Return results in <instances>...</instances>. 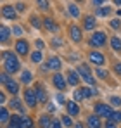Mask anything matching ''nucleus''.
Instances as JSON below:
<instances>
[{"label": "nucleus", "instance_id": "nucleus-1", "mask_svg": "<svg viewBox=\"0 0 121 128\" xmlns=\"http://www.w3.org/2000/svg\"><path fill=\"white\" fill-rule=\"evenodd\" d=\"M2 59H4V68L7 73H16L19 69V61L12 52H2Z\"/></svg>", "mask_w": 121, "mask_h": 128}, {"label": "nucleus", "instance_id": "nucleus-2", "mask_svg": "<svg viewBox=\"0 0 121 128\" xmlns=\"http://www.w3.org/2000/svg\"><path fill=\"white\" fill-rule=\"evenodd\" d=\"M78 74H81V78H83L88 85H94V83H95V80H94V76H92V73H90V69H88L86 64H80V66H78Z\"/></svg>", "mask_w": 121, "mask_h": 128}, {"label": "nucleus", "instance_id": "nucleus-3", "mask_svg": "<svg viewBox=\"0 0 121 128\" xmlns=\"http://www.w3.org/2000/svg\"><path fill=\"white\" fill-rule=\"evenodd\" d=\"M24 100H26V104L30 107H35L36 106V92L33 90V88H26V92H24Z\"/></svg>", "mask_w": 121, "mask_h": 128}, {"label": "nucleus", "instance_id": "nucleus-4", "mask_svg": "<svg viewBox=\"0 0 121 128\" xmlns=\"http://www.w3.org/2000/svg\"><path fill=\"white\" fill-rule=\"evenodd\" d=\"M106 43V33H102V31H95L94 35H92V45H95V47H102Z\"/></svg>", "mask_w": 121, "mask_h": 128}, {"label": "nucleus", "instance_id": "nucleus-5", "mask_svg": "<svg viewBox=\"0 0 121 128\" xmlns=\"http://www.w3.org/2000/svg\"><path fill=\"white\" fill-rule=\"evenodd\" d=\"M95 114H99V116H107V120H109V116L112 114V111H111V107H107L106 104H97V106H95Z\"/></svg>", "mask_w": 121, "mask_h": 128}, {"label": "nucleus", "instance_id": "nucleus-6", "mask_svg": "<svg viewBox=\"0 0 121 128\" xmlns=\"http://www.w3.org/2000/svg\"><path fill=\"white\" fill-rule=\"evenodd\" d=\"M2 16H4L5 19H14V18H16V9H14L12 5H4V7H2Z\"/></svg>", "mask_w": 121, "mask_h": 128}, {"label": "nucleus", "instance_id": "nucleus-7", "mask_svg": "<svg viewBox=\"0 0 121 128\" xmlns=\"http://www.w3.org/2000/svg\"><path fill=\"white\" fill-rule=\"evenodd\" d=\"M28 48L30 47H28V42L26 40H19V42L16 43V50H18L19 56H26L28 54Z\"/></svg>", "mask_w": 121, "mask_h": 128}, {"label": "nucleus", "instance_id": "nucleus-8", "mask_svg": "<svg viewBox=\"0 0 121 128\" xmlns=\"http://www.w3.org/2000/svg\"><path fill=\"white\" fill-rule=\"evenodd\" d=\"M54 85L57 86L59 90H64V88H66V80H64V76H62V74H59V73H57V74H54Z\"/></svg>", "mask_w": 121, "mask_h": 128}, {"label": "nucleus", "instance_id": "nucleus-9", "mask_svg": "<svg viewBox=\"0 0 121 128\" xmlns=\"http://www.w3.org/2000/svg\"><path fill=\"white\" fill-rule=\"evenodd\" d=\"M21 123H22V118L18 116V114H12L10 116V121H9V128H22Z\"/></svg>", "mask_w": 121, "mask_h": 128}, {"label": "nucleus", "instance_id": "nucleus-10", "mask_svg": "<svg viewBox=\"0 0 121 128\" xmlns=\"http://www.w3.org/2000/svg\"><path fill=\"white\" fill-rule=\"evenodd\" d=\"M52 123H54V118H50L48 114H43L40 118V126L42 128H52Z\"/></svg>", "mask_w": 121, "mask_h": 128}, {"label": "nucleus", "instance_id": "nucleus-11", "mask_svg": "<svg viewBox=\"0 0 121 128\" xmlns=\"http://www.w3.org/2000/svg\"><path fill=\"white\" fill-rule=\"evenodd\" d=\"M66 107H68V112L71 114V116H76L78 112H80V107L76 102H73V100H69V102H66Z\"/></svg>", "mask_w": 121, "mask_h": 128}, {"label": "nucleus", "instance_id": "nucleus-12", "mask_svg": "<svg viewBox=\"0 0 121 128\" xmlns=\"http://www.w3.org/2000/svg\"><path fill=\"white\" fill-rule=\"evenodd\" d=\"M90 61L94 64H97V66H102V64H104V56L99 54V52H92V54H90Z\"/></svg>", "mask_w": 121, "mask_h": 128}, {"label": "nucleus", "instance_id": "nucleus-13", "mask_svg": "<svg viewBox=\"0 0 121 128\" xmlns=\"http://www.w3.org/2000/svg\"><path fill=\"white\" fill-rule=\"evenodd\" d=\"M69 33H71V38L74 40V42H80L81 40V31L78 26H71L69 28Z\"/></svg>", "mask_w": 121, "mask_h": 128}, {"label": "nucleus", "instance_id": "nucleus-14", "mask_svg": "<svg viewBox=\"0 0 121 128\" xmlns=\"http://www.w3.org/2000/svg\"><path fill=\"white\" fill-rule=\"evenodd\" d=\"M80 78H78V73L76 71H68V83L69 85H78Z\"/></svg>", "mask_w": 121, "mask_h": 128}, {"label": "nucleus", "instance_id": "nucleus-15", "mask_svg": "<svg viewBox=\"0 0 121 128\" xmlns=\"http://www.w3.org/2000/svg\"><path fill=\"white\" fill-rule=\"evenodd\" d=\"M88 126L90 128H100V120L97 116H90L88 118Z\"/></svg>", "mask_w": 121, "mask_h": 128}, {"label": "nucleus", "instance_id": "nucleus-16", "mask_svg": "<svg viewBox=\"0 0 121 128\" xmlns=\"http://www.w3.org/2000/svg\"><path fill=\"white\" fill-rule=\"evenodd\" d=\"M0 33H2V35H0L2 42H7V38H9V35L12 33V30H9L7 26H2V28H0Z\"/></svg>", "mask_w": 121, "mask_h": 128}, {"label": "nucleus", "instance_id": "nucleus-17", "mask_svg": "<svg viewBox=\"0 0 121 128\" xmlns=\"http://www.w3.org/2000/svg\"><path fill=\"white\" fill-rule=\"evenodd\" d=\"M48 68H50V69H59V68H60V59H59V57H50V61H48Z\"/></svg>", "mask_w": 121, "mask_h": 128}, {"label": "nucleus", "instance_id": "nucleus-18", "mask_svg": "<svg viewBox=\"0 0 121 128\" xmlns=\"http://www.w3.org/2000/svg\"><path fill=\"white\" fill-rule=\"evenodd\" d=\"M31 61L36 62V64H40L42 61H43V54H42V50H36V52L31 54Z\"/></svg>", "mask_w": 121, "mask_h": 128}, {"label": "nucleus", "instance_id": "nucleus-19", "mask_svg": "<svg viewBox=\"0 0 121 128\" xmlns=\"http://www.w3.org/2000/svg\"><path fill=\"white\" fill-rule=\"evenodd\" d=\"M35 92H36V99H38L40 102H45V100H47V94H45V90H43L42 86H38Z\"/></svg>", "mask_w": 121, "mask_h": 128}, {"label": "nucleus", "instance_id": "nucleus-20", "mask_svg": "<svg viewBox=\"0 0 121 128\" xmlns=\"http://www.w3.org/2000/svg\"><path fill=\"white\" fill-rule=\"evenodd\" d=\"M85 28H86V30H94V28H95V18H94V16H88V18L85 19Z\"/></svg>", "mask_w": 121, "mask_h": 128}, {"label": "nucleus", "instance_id": "nucleus-21", "mask_svg": "<svg viewBox=\"0 0 121 128\" xmlns=\"http://www.w3.org/2000/svg\"><path fill=\"white\" fill-rule=\"evenodd\" d=\"M43 24H45V28H47V30H50V31H56V30H57V26H56V22L52 21V19H50V18H47V19H43Z\"/></svg>", "mask_w": 121, "mask_h": 128}, {"label": "nucleus", "instance_id": "nucleus-22", "mask_svg": "<svg viewBox=\"0 0 121 128\" xmlns=\"http://www.w3.org/2000/svg\"><path fill=\"white\" fill-rule=\"evenodd\" d=\"M5 86H7V90H9L10 94H18V90H19L18 83H16V82H12V80H10V82H9V83H7Z\"/></svg>", "mask_w": 121, "mask_h": 128}, {"label": "nucleus", "instance_id": "nucleus-23", "mask_svg": "<svg viewBox=\"0 0 121 128\" xmlns=\"http://www.w3.org/2000/svg\"><path fill=\"white\" fill-rule=\"evenodd\" d=\"M21 82H22V83H30V82H31V73L24 69V71L21 73Z\"/></svg>", "mask_w": 121, "mask_h": 128}, {"label": "nucleus", "instance_id": "nucleus-24", "mask_svg": "<svg viewBox=\"0 0 121 128\" xmlns=\"http://www.w3.org/2000/svg\"><path fill=\"white\" fill-rule=\"evenodd\" d=\"M81 90H83V95H85V97H92V95L97 94V90H95V88H90V86H83Z\"/></svg>", "mask_w": 121, "mask_h": 128}, {"label": "nucleus", "instance_id": "nucleus-25", "mask_svg": "<svg viewBox=\"0 0 121 128\" xmlns=\"http://www.w3.org/2000/svg\"><path fill=\"white\" fill-rule=\"evenodd\" d=\"M111 45H112L114 50H121V40L118 36H112V38H111Z\"/></svg>", "mask_w": 121, "mask_h": 128}, {"label": "nucleus", "instance_id": "nucleus-26", "mask_svg": "<svg viewBox=\"0 0 121 128\" xmlns=\"http://www.w3.org/2000/svg\"><path fill=\"white\" fill-rule=\"evenodd\" d=\"M69 12H71L73 18H80V9H78L74 4H69Z\"/></svg>", "mask_w": 121, "mask_h": 128}, {"label": "nucleus", "instance_id": "nucleus-27", "mask_svg": "<svg viewBox=\"0 0 121 128\" xmlns=\"http://www.w3.org/2000/svg\"><path fill=\"white\" fill-rule=\"evenodd\" d=\"M21 126L22 128H33V121H31V118H22V123H21Z\"/></svg>", "mask_w": 121, "mask_h": 128}, {"label": "nucleus", "instance_id": "nucleus-28", "mask_svg": "<svg viewBox=\"0 0 121 128\" xmlns=\"http://www.w3.org/2000/svg\"><path fill=\"white\" fill-rule=\"evenodd\" d=\"M9 118H10V116H9V111H7L5 107H2V112H0V120H2V121L5 123V121H7Z\"/></svg>", "mask_w": 121, "mask_h": 128}, {"label": "nucleus", "instance_id": "nucleus-29", "mask_svg": "<svg viewBox=\"0 0 121 128\" xmlns=\"http://www.w3.org/2000/svg\"><path fill=\"white\" fill-rule=\"evenodd\" d=\"M109 12H111V7H102L97 10V16H107Z\"/></svg>", "mask_w": 121, "mask_h": 128}, {"label": "nucleus", "instance_id": "nucleus-30", "mask_svg": "<svg viewBox=\"0 0 121 128\" xmlns=\"http://www.w3.org/2000/svg\"><path fill=\"white\" fill-rule=\"evenodd\" d=\"M109 121H121V112H112L111 116H109Z\"/></svg>", "mask_w": 121, "mask_h": 128}, {"label": "nucleus", "instance_id": "nucleus-31", "mask_svg": "<svg viewBox=\"0 0 121 128\" xmlns=\"http://www.w3.org/2000/svg\"><path fill=\"white\" fill-rule=\"evenodd\" d=\"M60 121H62V125H66V126H71V125H73V121H71V118H69L68 114H66V116H62V120H60Z\"/></svg>", "mask_w": 121, "mask_h": 128}, {"label": "nucleus", "instance_id": "nucleus-32", "mask_svg": "<svg viewBox=\"0 0 121 128\" xmlns=\"http://www.w3.org/2000/svg\"><path fill=\"white\" fill-rule=\"evenodd\" d=\"M109 102H111L112 106H121V99H120V97H111Z\"/></svg>", "mask_w": 121, "mask_h": 128}, {"label": "nucleus", "instance_id": "nucleus-33", "mask_svg": "<svg viewBox=\"0 0 121 128\" xmlns=\"http://www.w3.org/2000/svg\"><path fill=\"white\" fill-rule=\"evenodd\" d=\"M97 76L102 78V80H106V78H107V71H104V69H97Z\"/></svg>", "mask_w": 121, "mask_h": 128}, {"label": "nucleus", "instance_id": "nucleus-34", "mask_svg": "<svg viewBox=\"0 0 121 128\" xmlns=\"http://www.w3.org/2000/svg\"><path fill=\"white\" fill-rule=\"evenodd\" d=\"M74 99H76V100H81V99H85V95H83V90H76V92H74Z\"/></svg>", "mask_w": 121, "mask_h": 128}, {"label": "nucleus", "instance_id": "nucleus-35", "mask_svg": "<svg viewBox=\"0 0 121 128\" xmlns=\"http://www.w3.org/2000/svg\"><path fill=\"white\" fill-rule=\"evenodd\" d=\"M12 33H14V35H18V36H21V35H22L21 26H14V28H12Z\"/></svg>", "mask_w": 121, "mask_h": 128}, {"label": "nucleus", "instance_id": "nucleus-36", "mask_svg": "<svg viewBox=\"0 0 121 128\" xmlns=\"http://www.w3.org/2000/svg\"><path fill=\"white\" fill-rule=\"evenodd\" d=\"M111 26H112V28H120L121 21H120V19H112V21H111Z\"/></svg>", "mask_w": 121, "mask_h": 128}, {"label": "nucleus", "instance_id": "nucleus-37", "mask_svg": "<svg viewBox=\"0 0 121 128\" xmlns=\"http://www.w3.org/2000/svg\"><path fill=\"white\" fill-rule=\"evenodd\" d=\"M114 71H116L118 74H121V62H116V64H114Z\"/></svg>", "mask_w": 121, "mask_h": 128}, {"label": "nucleus", "instance_id": "nucleus-38", "mask_svg": "<svg viewBox=\"0 0 121 128\" xmlns=\"http://www.w3.org/2000/svg\"><path fill=\"white\" fill-rule=\"evenodd\" d=\"M31 24H33L35 28H40V22H38V19H36V18H31Z\"/></svg>", "mask_w": 121, "mask_h": 128}, {"label": "nucleus", "instance_id": "nucleus-39", "mask_svg": "<svg viewBox=\"0 0 121 128\" xmlns=\"http://www.w3.org/2000/svg\"><path fill=\"white\" fill-rule=\"evenodd\" d=\"M106 128H116V123H114V121H109V120H107V123H106Z\"/></svg>", "mask_w": 121, "mask_h": 128}, {"label": "nucleus", "instance_id": "nucleus-40", "mask_svg": "<svg viewBox=\"0 0 121 128\" xmlns=\"http://www.w3.org/2000/svg\"><path fill=\"white\" fill-rule=\"evenodd\" d=\"M52 128H60V123L57 120H54V123H52Z\"/></svg>", "mask_w": 121, "mask_h": 128}, {"label": "nucleus", "instance_id": "nucleus-41", "mask_svg": "<svg viewBox=\"0 0 121 128\" xmlns=\"http://www.w3.org/2000/svg\"><path fill=\"white\" fill-rule=\"evenodd\" d=\"M38 5H40L42 9H47V7H48V4H47V2H38Z\"/></svg>", "mask_w": 121, "mask_h": 128}, {"label": "nucleus", "instance_id": "nucleus-42", "mask_svg": "<svg viewBox=\"0 0 121 128\" xmlns=\"http://www.w3.org/2000/svg\"><path fill=\"white\" fill-rule=\"evenodd\" d=\"M16 9H18V10H24V4H18V5H16Z\"/></svg>", "mask_w": 121, "mask_h": 128}, {"label": "nucleus", "instance_id": "nucleus-43", "mask_svg": "<svg viewBox=\"0 0 121 128\" xmlns=\"http://www.w3.org/2000/svg\"><path fill=\"white\" fill-rule=\"evenodd\" d=\"M52 45H60V40H59V38H56V40H52Z\"/></svg>", "mask_w": 121, "mask_h": 128}, {"label": "nucleus", "instance_id": "nucleus-44", "mask_svg": "<svg viewBox=\"0 0 121 128\" xmlns=\"http://www.w3.org/2000/svg\"><path fill=\"white\" fill-rule=\"evenodd\" d=\"M57 100H59V102H64V97H62L60 94H59V95H57ZM64 104H66V102H64Z\"/></svg>", "mask_w": 121, "mask_h": 128}, {"label": "nucleus", "instance_id": "nucleus-45", "mask_svg": "<svg viewBox=\"0 0 121 128\" xmlns=\"http://www.w3.org/2000/svg\"><path fill=\"white\" fill-rule=\"evenodd\" d=\"M36 47H38V48H43V42H40V40H38V42H36Z\"/></svg>", "mask_w": 121, "mask_h": 128}, {"label": "nucleus", "instance_id": "nucleus-46", "mask_svg": "<svg viewBox=\"0 0 121 128\" xmlns=\"http://www.w3.org/2000/svg\"><path fill=\"white\" fill-rule=\"evenodd\" d=\"M74 128H83V125H80V123H76V125H74Z\"/></svg>", "mask_w": 121, "mask_h": 128}]
</instances>
